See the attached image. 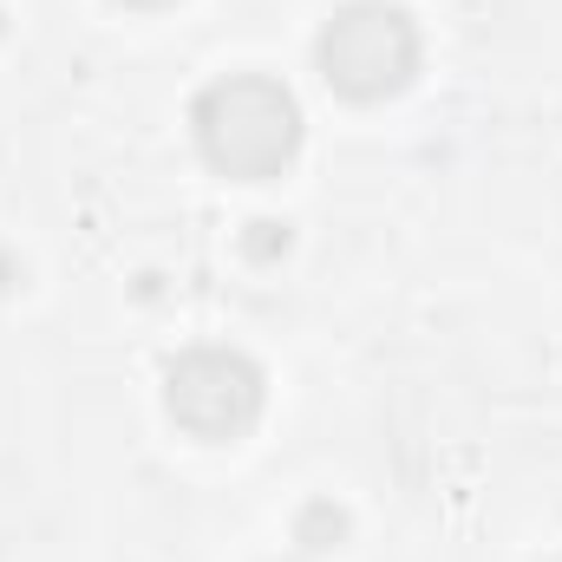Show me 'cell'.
Here are the masks:
<instances>
[{
  "label": "cell",
  "instance_id": "1",
  "mask_svg": "<svg viewBox=\"0 0 562 562\" xmlns=\"http://www.w3.org/2000/svg\"><path fill=\"white\" fill-rule=\"evenodd\" d=\"M196 144L236 183H269L301 150V105L281 79L229 72L196 99Z\"/></svg>",
  "mask_w": 562,
  "mask_h": 562
},
{
  "label": "cell",
  "instance_id": "2",
  "mask_svg": "<svg viewBox=\"0 0 562 562\" xmlns=\"http://www.w3.org/2000/svg\"><path fill=\"white\" fill-rule=\"evenodd\" d=\"M314 59H321V79L340 99L373 105V99H393L419 72V26L386 0H353L327 20Z\"/></svg>",
  "mask_w": 562,
  "mask_h": 562
},
{
  "label": "cell",
  "instance_id": "3",
  "mask_svg": "<svg viewBox=\"0 0 562 562\" xmlns=\"http://www.w3.org/2000/svg\"><path fill=\"white\" fill-rule=\"evenodd\" d=\"M170 419L203 445H229L262 419V367L236 347H190L164 380Z\"/></svg>",
  "mask_w": 562,
  "mask_h": 562
},
{
  "label": "cell",
  "instance_id": "4",
  "mask_svg": "<svg viewBox=\"0 0 562 562\" xmlns=\"http://www.w3.org/2000/svg\"><path fill=\"white\" fill-rule=\"evenodd\" d=\"M125 7H170V0H125Z\"/></svg>",
  "mask_w": 562,
  "mask_h": 562
}]
</instances>
